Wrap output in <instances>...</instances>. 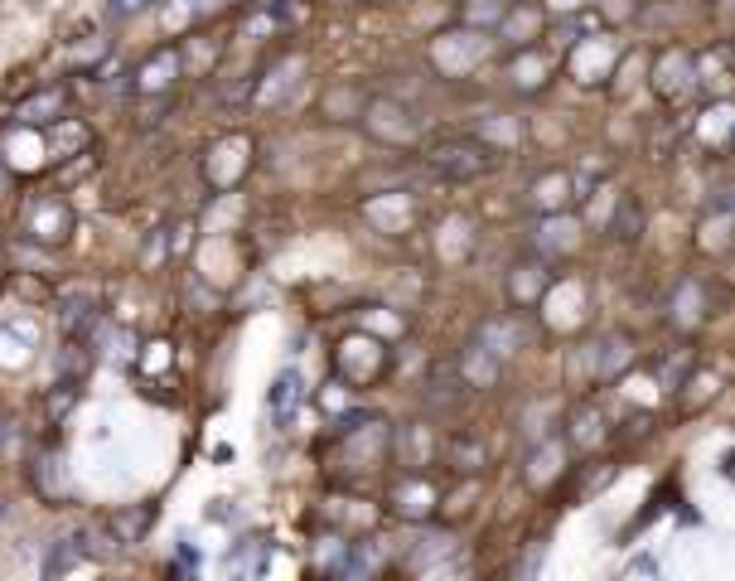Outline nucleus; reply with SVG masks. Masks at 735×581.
I'll use <instances>...</instances> for the list:
<instances>
[{
	"label": "nucleus",
	"mask_w": 735,
	"mask_h": 581,
	"mask_svg": "<svg viewBox=\"0 0 735 581\" xmlns=\"http://www.w3.org/2000/svg\"><path fill=\"white\" fill-rule=\"evenodd\" d=\"M426 155H431V165H440L446 175H484V170H493V151H489V145H479V141H470V136L436 141Z\"/></svg>",
	"instance_id": "nucleus-1"
}]
</instances>
